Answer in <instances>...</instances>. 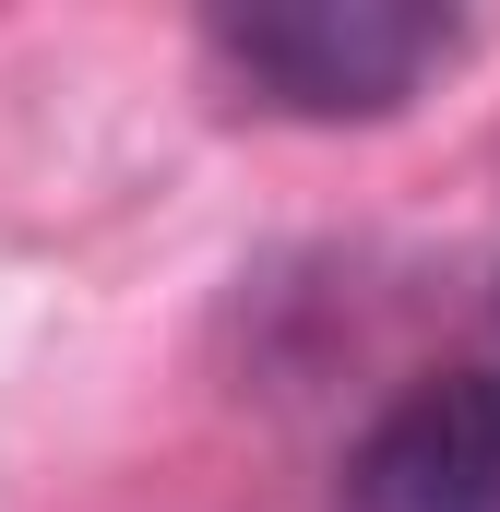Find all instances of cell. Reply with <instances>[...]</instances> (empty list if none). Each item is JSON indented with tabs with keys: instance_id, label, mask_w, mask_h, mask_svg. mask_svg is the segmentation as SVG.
Listing matches in <instances>:
<instances>
[{
	"instance_id": "cell-1",
	"label": "cell",
	"mask_w": 500,
	"mask_h": 512,
	"mask_svg": "<svg viewBox=\"0 0 500 512\" xmlns=\"http://www.w3.org/2000/svg\"><path fill=\"white\" fill-rule=\"evenodd\" d=\"M453 36L465 24L429 12V0H262V12H215V60L262 108H298V120H381V108H405L453 60Z\"/></svg>"
},
{
	"instance_id": "cell-2",
	"label": "cell",
	"mask_w": 500,
	"mask_h": 512,
	"mask_svg": "<svg viewBox=\"0 0 500 512\" xmlns=\"http://www.w3.org/2000/svg\"><path fill=\"white\" fill-rule=\"evenodd\" d=\"M346 512H500V370H441L346 453Z\"/></svg>"
}]
</instances>
